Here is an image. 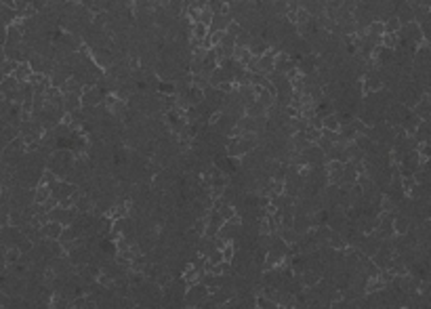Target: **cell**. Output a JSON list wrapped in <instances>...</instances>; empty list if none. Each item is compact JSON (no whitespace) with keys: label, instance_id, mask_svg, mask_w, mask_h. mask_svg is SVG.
I'll return each instance as SVG.
<instances>
[{"label":"cell","instance_id":"cell-1","mask_svg":"<svg viewBox=\"0 0 431 309\" xmlns=\"http://www.w3.org/2000/svg\"><path fill=\"white\" fill-rule=\"evenodd\" d=\"M13 76L17 78L19 82L30 80V76H32V68H30V63H17V68H15Z\"/></svg>","mask_w":431,"mask_h":309},{"label":"cell","instance_id":"cell-2","mask_svg":"<svg viewBox=\"0 0 431 309\" xmlns=\"http://www.w3.org/2000/svg\"><path fill=\"white\" fill-rule=\"evenodd\" d=\"M399 28H402V21L398 15H391L389 19H385V34H398Z\"/></svg>","mask_w":431,"mask_h":309},{"label":"cell","instance_id":"cell-3","mask_svg":"<svg viewBox=\"0 0 431 309\" xmlns=\"http://www.w3.org/2000/svg\"><path fill=\"white\" fill-rule=\"evenodd\" d=\"M192 36L198 38V40H204V38L208 36V26H204L202 21H196L192 26Z\"/></svg>","mask_w":431,"mask_h":309},{"label":"cell","instance_id":"cell-4","mask_svg":"<svg viewBox=\"0 0 431 309\" xmlns=\"http://www.w3.org/2000/svg\"><path fill=\"white\" fill-rule=\"evenodd\" d=\"M324 129H331V131H339L341 129V120L336 114H328L324 116Z\"/></svg>","mask_w":431,"mask_h":309},{"label":"cell","instance_id":"cell-5","mask_svg":"<svg viewBox=\"0 0 431 309\" xmlns=\"http://www.w3.org/2000/svg\"><path fill=\"white\" fill-rule=\"evenodd\" d=\"M4 44H6V28L0 26V46H4Z\"/></svg>","mask_w":431,"mask_h":309}]
</instances>
